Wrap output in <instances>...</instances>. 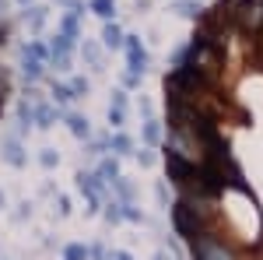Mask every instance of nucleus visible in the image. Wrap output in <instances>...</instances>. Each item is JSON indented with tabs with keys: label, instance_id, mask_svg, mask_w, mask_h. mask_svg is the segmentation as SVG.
Listing matches in <instances>:
<instances>
[{
	"label": "nucleus",
	"instance_id": "1",
	"mask_svg": "<svg viewBox=\"0 0 263 260\" xmlns=\"http://www.w3.org/2000/svg\"><path fill=\"white\" fill-rule=\"evenodd\" d=\"M200 211L193 207V200H179L176 207H172V221H176V232H179L182 239H197L200 236Z\"/></svg>",
	"mask_w": 263,
	"mask_h": 260
},
{
	"label": "nucleus",
	"instance_id": "2",
	"mask_svg": "<svg viewBox=\"0 0 263 260\" xmlns=\"http://www.w3.org/2000/svg\"><path fill=\"white\" fill-rule=\"evenodd\" d=\"M232 18L239 21L242 32H260L263 28V0H235Z\"/></svg>",
	"mask_w": 263,
	"mask_h": 260
},
{
	"label": "nucleus",
	"instance_id": "3",
	"mask_svg": "<svg viewBox=\"0 0 263 260\" xmlns=\"http://www.w3.org/2000/svg\"><path fill=\"white\" fill-rule=\"evenodd\" d=\"M165 169H168V180L176 183V186H182V190H186V186H190V180L197 176V165L186 159V155L172 151V148H168V155H165Z\"/></svg>",
	"mask_w": 263,
	"mask_h": 260
},
{
	"label": "nucleus",
	"instance_id": "4",
	"mask_svg": "<svg viewBox=\"0 0 263 260\" xmlns=\"http://www.w3.org/2000/svg\"><path fill=\"white\" fill-rule=\"evenodd\" d=\"M193 257L197 260H235V253L224 246L221 239H214V236H197L193 239Z\"/></svg>",
	"mask_w": 263,
	"mask_h": 260
},
{
	"label": "nucleus",
	"instance_id": "5",
	"mask_svg": "<svg viewBox=\"0 0 263 260\" xmlns=\"http://www.w3.org/2000/svg\"><path fill=\"white\" fill-rule=\"evenodd\" d=\"M144 53L141 49H137V42H130V67H134V71H144Z\"/></svg>",
	"mask_w": 263,
	"mask_h": 260
},
{
	"label": "nucleus",
	"instance_id": "6",
	"mask_svg": "<svg viewBox=\"0 0 263 260\" xmlns=\"http://www.w3.org/2000/svg\"><path fill=\"white\" fill-rule=\"evenodd\" d=\"M70 130H74V134H78V137H84V134H88V120H81V116H70Z\"/></svg>",
	"mask_w": 263,
	"mask_h": 260
},
{
	"label": "nucleus",
	"instance_id": "7",
	"mask_svg": "<svg viewBox=\"0 0 263 260\" xmlns=\"http://www.w3.org/2000/svg\"><path fill=\"white\" fill-rule=\"evenodd\" d=\"M91 7H95V14H102V18H109V14H112V0H95Z\"/></svg>",
	"mask_w": 263,
	"mask_h": 260
},
{
	"label": "nucleus",
	"instance_id": "8",
	"mask_svg": "<svg viewBox=\"0 0 263 260\" xmlns=\"http://www.w3.org/2000/svg\"><path fill=\"white\" fill-rule=\"evenodd\" d=\"M105 42H109V46H120V42H123V36H120V28H116V25H109V28H105Z\"/></svg>",
	"mask_w": 263,
	"mask_h": 260
},
{
	"label": "nucleus",
	"instance_id": "9",
	"mask_svg": "<svg viewBox=\"0 0 263 260\" xmlns=\"http://www.w3.org/2000/svg\"><path fill=\"white\" fill-rule=\"evenodd\" d=\"M4 151H7V162H11V165H21V151H18V144H7Z\"/></svg>",
	"mask_w": 263,
	"mask_h": 260
},
{
	"label": "nucleus",
	"instance_id": "10",
	"mask_svg": "<svg viewBox=\"0 0 263 260\" xmlns=\"http://www.w3.org/2000/svg\"><path fill=\"white\" fill-rule=\"evenodd\" d=\"M84 257H88L84 246H70V250H67V260H84Z\"/></svg>",
	"mask_w": 263,
	"mask_h": 260
},
{
	"label": "nucleus",
	"instance_id": "11",
	"mask_svg": "<svg viewBox=\"0 0 263 260\" xmlns=\"http://www.w3.org/2000/svg\"><path fill=\"white\" fill-rule=\"evenodd\" d=\"M102 176H105V180H112V183H116V162H105V165H102Z\"/></svg>",
	"mask_w": 263,
	"mask_h": 260
},
{
	"label": "nucleus",
	"instance_id": "12",
	"mask_svg": "<svg viewBox=\"0 0 263 260\" xmlns=\"http://www.w3.org/2000/svg\"><path fill=\"white\" fill-rule=\"evenodd\" d=\"M53 95H57V102H67V99H74V92H70V88H53Z\"/></svg>",
	"mask_w": 263,
	"mask_h": 260
},
{
	"label": "nucleus",
	"instance_id": "13",
	"mask_svg": "<svg viewBox=\"0 0 263 260\" xmlns=\"http://www.w3.org/2000/svg\"><path fill=\"white\" fill-rule=\"evenodd\" d=\"M144 137L155 144V141H158V127H155V123H147V127H144Z\"/></svg>",
	"mask_w": 263,
	"mask_h": 260
},
{
	"label": "nucleus",
	"instance_id": "14",
	"mask_svg": "<svg viewBox=\"0 0 263 260\" xmlns=\"http://www.w3.org/2000/svg\"><path fill=\"white\" fill-rule=\"evenodd\" d=\"M0 21H4V0H0ZM0 42H4V28H0Z\"/></svg>",
	"mask_w": 263,
	"mask_h": 260
},
{
	"label": "nucleus",
	"instance_id": "15",
	"mask_svg": "<svg viewBox=\"0 0 263 260\" xmlns=\"http://www.w3.org/2000/svg\"><path fill=\"white\" fill-rule=\"evenodd\" d=\"M116 260H130V253H120V257H116Z\"/></svg>",
	"mask_w": 263,
	"mask_h": 260
}]
</instances>
